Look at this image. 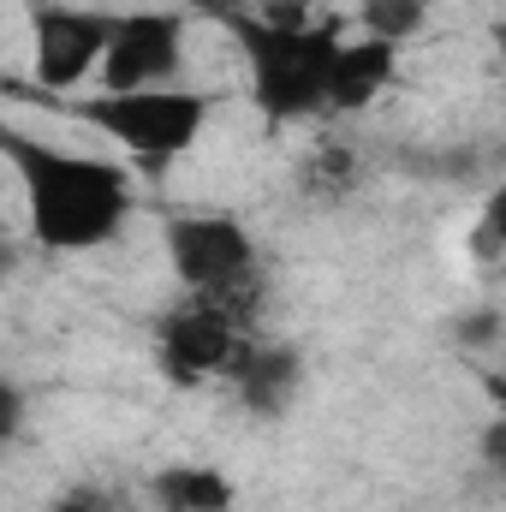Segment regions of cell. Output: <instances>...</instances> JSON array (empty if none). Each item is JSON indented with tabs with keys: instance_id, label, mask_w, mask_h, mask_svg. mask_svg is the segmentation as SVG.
Segmentation results:
<instances>
[{
	"instance_id": "cell-1",
	"label": "cell",
	"mask_w": 506,
	"mask_h": 512,
	"mask_svg": "<svg viewBox=\"0 0 506 512\" xmlns=\"http://www.w3.org/2000/svg\"><path fill=\"white\" fill-rule=\"evenodd\" d=\"M6 149L18 161L30 239L42 251L84 256V251L114 245L126 233L131 209H137V185H131L126 161H114V155H78V149L30 143V137H12Z\"/></svg>"
},
{
	"instance_id": "cell-2",
	"label": "cell",
	"mask_w": 506,
	"mask_h": 512,
	"mask_svg": "<svg viewBox=\"0 0 506 512\" xmlns=\"http://www.w3.org/2000/svg\"><path fill=\"white\" fill-rule=\"evenodd\" d=\"M239 54H245V78H251V102L268 120H316L328 114V66H334V24H268V18H233L227 24Z\"/></svg>"
},
{
	"instance_id": "cell-3",
	"label": "cell",
	"mask_w": 506,
	"mask_h": 512,
	"mask_svg": "<svg viewBox=\"0 0 506 512\" xmlns=\"http://www.w3.org/2000/svg\"><path fill=\"white\" fill-rule=\"evenodd\" d=\"M72 114L90 131H102L108 143H120L126 155H137V161H173L203 137L209 114H215V96L185 90V84H149V90L84 96Z\"/></svg>"
},
{
	"instance_id": "cell-4",
	"label": "cell",
	"mask_w": 506,
	"mask_h": 512,
	"mask_svg": "<svg viewBox=\"0 0 506 512\" xmlns=\"http://www.w3.org/2000/svg\"><path fill=\"white\" fill-rule=\"evenodd\" d=\"M191 42V12L185 6H143L126 18H108V48H102V90H149V84H179Z\"/></svg>"
},
{
	"instance_id": "cell-5",
	"label": "cell",
	"mask_w": 506,
	"mask_h": 512,
	"mask_svg": "<svg viewBox=\"0 0 506 512\" xmlns=\"http://www.w3.org/2000/svg\"><path fill=\"white\" fill-rule=\"evenodd\" d=\"M167 262H173V280L185 292H221V286H239L256 274V239L239 215H221V209H185V215H167Z\"/></svg>"
},
{
	"instance_id": "cell-6",
	"label": "cell",
	"mask_w": 506,
	"mask_h": 512,
	"mask_svg": "<svg viewBox=\"0 0 506 512\" xmlns=\"http://www.w3.org/2000/svg\"><path fill=\"white\" fill-rule=\"evenodd\" d=\"M245 340H251V334H245L233 316H221L209 298L185 292V298L161 316V328H155V370L173 387L227 382V370H233V358H239Z\"/></svg>"
},
{
	"instance_id": "cell-7",
	"label": "cell",
	"mask_w": 506,
	"mask_h": 512,
	"mask_svg": "<svg viewBox=\"0 0 506 512\" xmlns=\"http://www.w3.org/2000/svg\"><path fill=\"white\" fill-rule=\"evenodd\" d=\"M108 48V12L84 6H36L30 12V78L54 96L78 90Z\"/></svg>"
},
{
	"instance_id": "cell-8",
	"label": "cell",
	"mask_w": 506,
	"mask_h": 512,
	"mask_svg": "<svg viewBox=\"0 0 506 512\" xmlns=\"http://www.w3.org/2000/svg\"><path fill=\"white\" fill-rule=\"evenodd\" d=\"M393 78H399V48L393 42H376V36L340 42L334 66H328V108L334 114H370Z\"/></svg>"
},
{
	"instance_id": "cell-9",
	"label": "cell",
	"mask_w": 506,
	"mask_h": 512,
	"mask_svg": "<svg viewBox=\"0 0 506 512\" xmlns=\"http://www.w3.org/2000/svg\"><path fill=\"white\" fill-rule=\"evenodd\" d=\"M227 382H233V393L245 399V411H256V417H280V411L298 399V387H304V358H298L292 346L245 340L239 358H233V370H227Z\"/></svg>"
},
{
	"instance_id": "cell-10",
	"label": "cell",
	"mask_w": 506,
	"mask_h": 512,
	"mask_svg": "<svg viewBox=\"0 0 506 512\" xmlns=\"http://www.w3.org/2000/svg\"><path fill=\"white\" fill-rule=\"evenodd\" d=\"M149 501H155V512H233L239 489L221 465L179 459V465H161L149 477Z\"/></svg>"
},
{
	"instance_id": "cell-11",
	"label": "cell",
	"mask_w": 506,
	"mask_h": 512,
	"mask_svg": "<svg viewBox=\"0 0 506 512\" xmlns=\"http://www.w3.org/2000/svg\"><path fill=\"white\" fill-rule=\"evenodd\" d=\"M429 18H435V0H358V24H364V36L393 42V48L417 42V36L429 30Z\"/></svg>"
},
{
	"instance_id": "cell-12",
	"label": "cell",
	"mask_w": 506,
	"mask_h": 512,
	"mask_svg": "<svg viewBox=\"0 0 506 512\" xmlns=\"http://www.w3.org/2000/svg\"><path fill=\"white\" fill-rule=\"evenodd\" d=\"M298 173H304V191H316V197H346V191L358 185V155H352L346 143H316Z\"/></svg>"
},
{
	"instance_id": "cell-13",
	"label": "cell",
	"mask_w": 506,
	"mask_h": 512,
	"mask_svg": "<svg viewBox=\"0 0 506 512\" xmlns=\"http://www.w3.org/2000/svg\"><path fill=\"white\" fill-rule=\"evenodd\" d=\"M495 340H501V310H495V304L459 322V346H477V352H495Z\"/></svg>"
},
{
	"instance_id": "cell-14",
	"label": "cell",
	"mask_w": 506,
	"mask_h": 512,
	"mask_svg": "<svg viewBox=\"0 0 506 512\" xmlns=\"http://www.w3.org/2000/svg\"><path fill=\"white\" fill-rule=\"evenodd\" d=\"M48 512H120L102 489H66V495H54L48 501Z\"/></svg>"
},
{
	"instance_id": "cell-15",
	"label": "cell",
	"mask_w": 506,
	"mask_h": 512,
	"mask_svg": "<svg viewBox=\"0 0 506 512\" xmlns=\"http://www.w3.org/2000/svg\"><path fill=\"white\" fill-rule=\"evenodd\" d=\"M495 256H501V197H489L483 227H477V262H495Z\"/></svg>"
},
{
	"instance_id": "cell-16",
	"label": "cell",
	"mask_w": 506,
	"mask_h": 512,
	"mask_svg": "<svg viewBox=\"0 0 506 512\" xmlns=\"http://www.w3.org/2000/svg\"><path fill=\"white\" fill-rule=\"evenodd\" d=\"M18 423H24V399H18V387L0 382V447L18 435Z\"/></svg>"
},
{
	"instance_id": "cell-17",
	"label": "cell",
	"mask_w": 506,
	"mask_h": 512,
	"mask_svg": "<svg viewBox=\"0 0 506 512\" xmlns=\"http://www.w3.org/2000/svg\"><path fill=\"white\" fill-rule=\"evenodd\" d=\"M12 262H18V256H12V245H6V233H0V274H6Z\"/></svg>"
},
{
	"instance_id": "cell-18",
	"label": "cell",
	"mask_w": 506,
	"mask_h": 512,
	"mask_svg": "<svg viewBox=\"0 0 506 512\" xmlns=\"http://www.w3.org/2000/svg\"><path fill=\"white\" fill-rule=\"evenodd\" d=\"M310 6H322V0H310Z\"/></svg>"
},
{
	"instance_id": "cell-19",
	"label": "cell",
	"mask_w": 506,
	"mask_h": 512,
	"mask_svg": "<svg viewBox=\"0 0 506 512\" xmlns=\"http://www.w3.org/2000/svg\"><path fill=\"white\" fill-rule=\"evenodd\" d=\"M489 6H495V0H489Z\"/></svg>"
}]
</instances>
